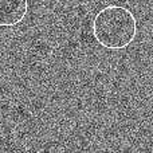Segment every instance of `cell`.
Masks as SVG:
<instances>
[{
    "label": "cell",
    "mask_w": 153,
    "mask_h": 153,
    "mask_svg": "<svg viewBox=\"0 0 153 153\" xmlns=\"http://www.w3.org/2000/svg\"><path fill=\"white\" fill-rule=\"evenodd\" d=\"M31 153H45V152H31Z\"/></svg>",
    "instance_id": "cell-3"
},
{
    "label": "cell",
    "mask_w": 153,
    "mask_h": 153,
    "mask_svg": "<svg viewBox=\"0 0 153 153\" xmlns=\"http://www.w3.org/2000/svg\"><path fill=\"white\" fill-rule=\"evenodd\" d=\"M28 0H0V27L19 24L27 15Z\"/></svg>",
    "instance_id": "cell-2"
},
{
    "label": "cell",
    "mask_w": 153,
    "mask_h": 153,
    "mask_svg": "<svg viewBox=\"0 0 153 153\" xmlns=\"http://www.w3.org/2000/svg\"><path fill=\"white\" fill-rule=\"evenodd\" d=\"M93 35L102 47L122 50L134 40L137 20L133 12L120 5L105 7L93 20Z\"/></svg>",
    "instance_id": "cell-1"
}]
</instances>
